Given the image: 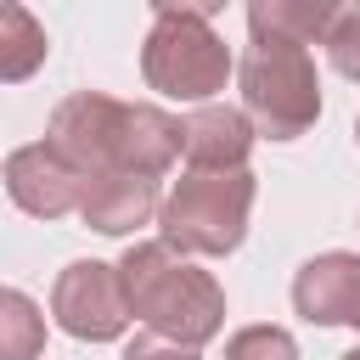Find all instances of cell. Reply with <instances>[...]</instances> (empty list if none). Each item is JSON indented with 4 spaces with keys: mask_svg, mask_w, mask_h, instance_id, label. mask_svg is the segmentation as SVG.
<instances>
[{
    "mask_svg": "<svg viewBox=\"0 0 360 360\" xmlns=\"http://www.w3.org/2000/svg\"><path fill=\"white\" fill-rule=\"evenodd\" d=\"M118 276H124L129 315H141L158 338H174L186 349H202L208 338H219V326H225V292H219V281L208 270L186 264L163 236L124 248Z\"/></svg>",
    "mask_w": 360,
    "mask_h": 360,
    "instance_id": "1",
    "label": "cell"
},
{
    "mask_svg": "<svg viewBox=\"0 0 360 360\" xmlns=\"http://www.w3.org/2000/svg\"><path fill=\"white\" fill-rule=\"evenodd\" d=\"M214 6H158L152 34L141 45V79L146 90L169 96V101H202L225 90V79L236 73L231 45L219 39V28L208 22Z\"/></svg>",
    "mask_w": 360,
    "mask_h": 360,
    "instance_id": "2",
    "label": "cell"
},
{
    "mask_svg": "<svg viewBox=\"0 0 360 360\" xmlns=\"http://www.w3.org/2000/svg\"><path fill=\"white\" fill-rule=\"evenodd\" d=\"M259 180L253 169L236 174H186L174 180V191L163 197L158 231L174 253H202V259H225L242 248L248 236V214H253Z\"/></svg>",
    "mask_w": 360,
    "mask_h": 360,
    "instance_id": "3",
    "label": "cell"
},
{
    "mask_svg": "<svg viewBox=\"0 0 360 360\" xmlns=\"http://www.w3.org/2000/svg\"><path fill=\"white\" fill-rule=\"evenodd\" d=\"M236 84H242V112L270 141H298L321 118V73L309 51L253 45L236 62Z\"/></svg>",
    "mask_w": 360,
    "mask_h": 360,
    "instance_id": "4",
    "label": "cell"
},
{
    "mask_svg": "<svg viewBox=\"0 0 360 360\" xmlns=\"http://www.w3.org/2000/svg\"><path fill=\"white\" fill-rule=\"evenodd\" d=\"M51 315L68 338L79 343H112L124 338V326L135 321L129 315V298H124V276L118 264H101V259H73L56 287H51Z\"/></svg>",
    "mask_w": 360,
    "mask_h": 360,
    "instance_id": "5",
    "label": "cell"
},
{
    "mask_svg": "<svg viewBox=\"0 0 360 360\" xmlns=\"http://www.w3.org/2000/svg\"><path fill=\"white\" fill-rule=\"evenodd\" d=\"M124 107L101 90H73L68 101H56L45 141L56 146V158H68L84 180L90 174H112L118 169V129H124Z\"/></svg>",
    "mask_w": 360,
    "mask_h": 360,
    "instance_id": "6",
    "label": "cell"
},
{
    "mask_svg": "<svg viewBox=\"0 0 360 360\" xmlns=\"http://www.w3.org/2000/svg\"><path fill=\"white\" fill-rule=\"evenodd\" d=\"M6 191H11V202H17L22 214H34V219H62V214L79 208L84 174H79L68 158H56L51 141H34V146H17V152L6 158Z\"/></svg>",
    "mask_w": 360,
    "mask_h": 360,
    "instance_id": "7",
    "label": "cell"
},
{
    "mask_svg": "<svg viewBox=\"0 0 360 360\" xmlns=\"http://www.w3.org/2000/svg\"><path fill=\"white\" fill-rule=\"evenodd\" d=\"M292 309L309 326H354V315H360V253H315L292 276Z\"/></svg>",
    "mask_w": 360,
    "mask_h": 360,
    "instance_id": "8",
    "label": "cell"
},
{
    "mask_svg": "<svg viewBox=\"0 0 360 360\" xmlns=\"http://www.w3.org/2000/svg\"><path fill=\"white\" fill-rule=\"evenodd\" d=\"M186 152V118H169L152 101H129L124 107V129H118V174L135 180H163L174 169V158Z\"/></svg>",
    "mask_w": 360,
    "mask_h": 360,
    "instance_id": "9",
    "label": "cell"
},
{
    "mask_svg": "<svg viewBox=\"0 0 360 360\" xmlns=\"http://www.w3.org/2000/svg\"><path fill=\"white\" fill-rule=\"evenodd\" d=\"M259 129L242 107H197L186 118V163L191 174H236L248 169V152H253Z\"/></svg>",
    "mask_w": 360,
    "mask_h": 360,
    "instance_id": "10",
    "label": "cell"
},
{
    "mask_svg": "<svg viewBox=\"0 0 360 360\" xmlns=\"http://www.w3.org/2000/svg\"><path fill=\"white\" fill-rule=\"evenodd\" d=\"M163 214V197H158V180H135V174H90L84 180V197H79V219L101 236H129L141 231L146 219Z\"/></svg>",
    "mask_w": 360,
    "mask_h": 360,
    "instance_id": "11",
    "label": "cell"
},
{
    "mask_svg": "<svg viewBox=\"0 0 360 360\" xmlns=\"http://www.w3.org/2000/svg\"><path fill=\"white\" fill-rule=\"evenodd\" d=\"M338 11H343V6H332V0H253V6H248V34H253V45L309 51L315 39L326 45Z\"/></svg>",
    "mask_w": 360,
    "mask_h": 360,
    "instance_id": "12",
    "label": "cell"
},
{
    "mask_svg": "<svg viewBox=\"0 0 360 360\" xmlns=\"http://www.w3.org/2000/svg\"><path fill=\"white\" fill-rule=\"evenodd\" d=\"M45 51H51V45H45V28L34 22L28 6L11 0V6L0 11V79H6V84H22V79L45 62Z\"/></svg>",
    "mask_w": 360,
    "mask_h": 360,
    "instance_id": "13",
    "label": "cell"
},
{
    "mask_svg": "<svg viewBox=\"0 0 360 360\" xmlns=\"http://www.w3.org/2000/svg\"><path fill=\"white\" fill-rule=\"evenodd\" d=\"M45 349V315L22 287L0 292V360H39Z\"/></svg>",
    "mask_w": 360,
    "mask_h": 360,
    "instance_id": "14",
    "label": "cell"
},
{
    "mask_svg": "<svg viewBox=\"0 0 360 360\" xmlns=\"http://www.w3.org/2000/svg\"><path fill=\"white\" fill-rule=\"evenodd\" d=\"M225 360H298V343L287 326H242L225 338Z\"/></svg>",
    "mask_w": 360,
    "mask_h": 360,
    "instance_id": "15",
    "label": "cell"
},
{
    "mask_svg": "<svg viewBox=\"0 0 360 360\" xmlns=\"http://www.w3.org/2000/svg\"><path fill=\"white\" fill-rule=\"evenodd\" d=\"M326 56H332V68H338L343 79L360 84V6H343V11H338L332 34H326Z\"/></svg>",
    "mask_w": 360,
    "mask_h": 360,
    "instance_id": "16",
    "label": "cell"
},
{
    "mask_svg": "<svg viewBox=\"0 0 360 360\" xmlns=\"http://www.w3.org/2000/svg\"><path fill=\"white\" fill-rule=\"evenodd\" d=\"M124 360H202V354H197V349H186V343H174V338L141 332V338H129V343H124Z\"/></svg>",
    "mask_w": 360,
    "mask_h": 360,
    "instance_id": "17",
    "label": "cell"
},
{
    "mask_svg": "<svg viewBox=\"0 0 360 360\" xmlns=\"http://www.w3.org/2000/svg\"><path fill=\"white\" fill-rule=\"evenodd\" d=\"M338 360H360V349H349V354H338Z\"/></svg>",
    "mask_w": 360,
    "mask_h": 360,
    "instance_id": "18",
    "label": "cell"
},
{
    "mask_svg": "<svg viewBox=\"0 0 360 360\" xmlns=\"http://www.w3.org/2000/svg\"><path fill=\"white\" fill-rule=\"evenodd\" d=\"M354 141H360V118H354Z\"/></svg>",
    "mask_w": 360,
    "mask_h": 360,
    "instance_id": "19",
    "label": "cell"
},
{
    "mask_svg": "<svg viewBox=\"0 0 360 360\" xmlns=\"http://www.w3.org/2000/svg\"><path fill=\"white\" fill-rule=\"evenodd\" d=\"M354 332H360V315H354Z\"/></svg>",
    "mask_w": 360,
    "mask_h": 360,
    "instance_id": "20",
    "label": "cell"
}]
</instances>
